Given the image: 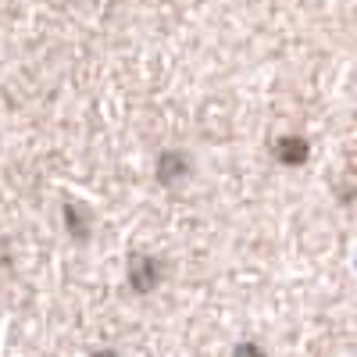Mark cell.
<instances>
[{
  "instance_id": "obj_1",
  "label": "cell",
  "mask_w": 357,
  "mask_h": 357,
  "mask_svg": "<svg viewBox=\"0 0 357 357\" xmlns=\"http://www.w3.org/2000/svg\"><path fill=\"white\" fill-rule=\"evenodd\" d=\"M275 151H279V161H286V165H304L307 143H304L301 136H282V139L275 143Z\"/></svg>"
},
{
  "instance_id": "obj_2",
  "label": "cell",
  "mask_w": 357,
  "mask_h": 357,
  "mask_svg": "<svg viewBox=\"0 0 357 357\" xmlns=\"http://www.w3.org/2000/svg\"><path fill=\"white\" fill-rule=\"evenodd\" d=\"M236 357H264V354H261L257 347H250V343H243L240 350H236Z\"/></svg>"
},
{
  "instance_id": "obj_3",
  "label": "cell",
  "mask_w": 357,
  "mask_h": 357,
  "mask_svg": "<svg viewBox=\"0 0 357 357\" xmlns=\"http://www.w3.org/2000/svg\"><path fill=\"white\" fill-rule=\"evenodd\" d=\"M100 357H114V354H100Z\"/></svg>"
}]
</instances>
